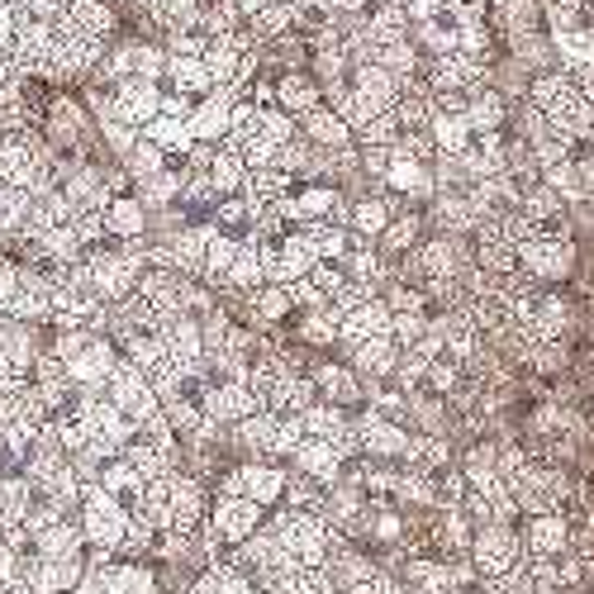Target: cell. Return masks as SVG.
I'll list each match as a JSON object with an SVG mask.
<instances>
[{
	"mask_svg": "<svg viewBox=\"0 0 594 594\" xmlns=\"http://www.w3.org/2000/svg\"><path fill=\"white\" fill-rule=\"evenodd\" d=\"M519 271H528L538 285H552V281H566L575 271V243L566 229H542L533 243L519 248Z\"/></svg>",
	"mask_w": 594,
	"mask_h": 594,
	"instance_id": "obj_1",
	"label": "cell"
},
{
	"mask_svg": "<svg viewBox=\"0 0 594 594\" xmlns=\"http://www.w3.org/2000/svg\"><path fill=\"white\" fill-rule=\"evenodd\" d=\"M82 533L95 552H119L128 538V509L119 500H110L101 486L82 490Z\"/></svg>",
	"mask_w": 594,
	"mask_h": 594,
	"instance_id": "obj_2",
	"label": "cell"
},
{
	"mask_svg": "<svg viewBox=\"0 0 594 594\" xmlns=\"http://www.w3.org/2000/svg\"><path fill=\"white\" fill-rule=\"evenodd\" d=\"M471 566H476V575H486V581H500V575L519 571L523 566V538L513 533L509 523L480 528L471 542Z\"/></svg>",
	"mask_w": 594,
	"mask_h": 594,
	"instance_id": "obj_3",
	"label": "cell"
},
{
	"mask_svg": "<svg viewBox=\"0 0 594 594\" xmlns=\"http://www.w3.org/2000/svg\"><path fill=\"white\" fill-rule=\"evenodd\" d=\"M157 115H163V86L157 82H138V76H128V82H119L115 91H110V115L105 119H115L124 128H138L143 134Z\"/></svg>",
	"mask_w": 594,
	"mask_h": 594,
	"instance_id": "obj_4",
	"label": "cell"
},
{
	"mask_svg": "<svg viewBox=\"0 0 594 594\" xmlns=\"http://www.w3.org/2000/svg\"><path fill=\"white\" fill-rule=\"evenodd\" d=\"M285 476L281 467H267V461H248V467H233L229 476L219 480V494H243V500L252 504H277L281 494H285Z\"/></svg>",
	"mask_w": 594,
	"mask_h": 594,
	"instance_id": "obj_5",
	"label": "cell"
},
{
	"mask_svg": "<svg viewBox=\"0 0 594 594\" xmlns=\"http://www.w3.org/2000/svg\"><path fill=\"white\" fill-rule=\"evenodd\" d=\"M262 528V504L243 500V494H219L210 509V533L223 542V548H243V542Z\"/></svg>",
	"mask_w": 594,
	"mask_h": 594,
	"instance_id": "obj_6",
	"label": "cell"
},
{
	"mask_svg": "<svg viewBox=\"0 0 594 594\" xmlns=\"http://www.w3.org/2000/svg\"><path fill=\"white\" fill-rule=\"evenodd\" d=\"M200 409H205V419L238 428L243 419H252V414H262V399L252 395L248 381H215L210 390L200 395Z\"/></svg>",
	"mask_w": 594,
	"mask_h": 594,
	"instance_id": "obj_7",
	"label": "cell"
},
{
	"mask_svg": "<svg viewBox=\"0 0 594 594\" xmlns=\"http://www.w3.org/2000/svg\"><path fill=\"white\" fill-rule=\"evenodd\" d=\"M58 29L67 34H82V39H95V43H110V34L119 29V10L110 0H72L67 10L53 20Z\"/></svg>",
	"mask_w": 594,
	"mask_h": 594,
	"instance_id": "obj_8",
	"label": "cell"
},
{
	"mask_svg": "<svg viewBox=\"0 0 594 594\" xmlns=\"http://www.w3.org/2000/svg\"><path fill=\"white\" fill-rule=\"evenodd\" d=\"M357 438H362V457L399 461L405 457V447H409V428L381 419L376 409H366V414H357Z\"/></svg>",
	"mask_w": 594,
	"mask_h": 594,
	"instance_id": "obj_9",
	"label": "cell"
},
{
	"mask_svg": "<svg viewBox=\"0 0 594 594\" xmlns=\"http://www.w3.org/2000/svg\"><path fill=\"white\" fill-rule=\"evenodd\" d=\"M523 552L533 561H556L571 552V519L566 513H538L523 523Z\"/></svg>",
	"mask_w": 594,
	"mask_h": 594,
	"instance_id": "obj_10",
	"label": "cell"
},
{
	"mask_svg": "<svg viewBox=\"0 0 594 594\" xmlns=\"http://www.w3.org/2000/svg\"><path fill=\"white\" fill-rule=\"evenodd\" d=\"M43 128H48V143H53L58 153H72L76 143L86 138V110H82V101H72L67 91H53L48 115H43Z\"/></svg>",
	"mask_w": 594,
	"mask_h": 594,
	"instance_id": "obj_11",
	"label": "cell"
},
{
	"mask_svg": "<svg viewBox=\"0 0 594 594\" xmlns=\"http://www.w3.org/2000/svg\"><path fill=\"white\" fill-rule=\"evenodd\" d=\"M205 523V486L186 471H171V494H167V528L171 533H196Z\"/></svg>",
	"mask_w": 594,
	"mask_h": 594,
	"instance_id": "obj_12",
	"label": "cell"
},
{
	"mask_svg": "<svg viewBox=\"0 0 594 594\" xmlns=\"http://www.w3.org/2000/svg\"><path fill=\"white\" fill-rule=\"evenodd\" d=\"M390 324H395V314H390V304H385V295H381V300H366V304H357L352 314H343L338 338H343L347 347H362V343H372V338H385V333H390Z\"/></svg>",
	"mask_w": 594,
	"mask_h": 594,
	"instance_id": "obj_13",
	"label": "cell"
},
{
	"mask_svg": "<svg viewBox=\"0 0 594 594\" xmlns=\"http://www.w3.org/2000/svg\"><path fill=\"white\" fill-rule=\"evenodd\" d=\"M395 215H399V196H390V190L362 196V200H352V233L362 243H381V233L395 223Z\"/></svg>",
	"mask_w": 594,
	"mask_h": 594,
	"instance_id": "obj_14",
	"label": "cell"
},
{
	"mask_svg": "<svg viewBox=\"0 0 594 594\" xmlns=\"http://www.w3.org/2000/svg\"><path fill=\"white\" fill-rule=\"evenodd\" d=\"M319 105H324V86H319L310 72H285V76H277V110H285L295 124L304 115H314Z\"/></svg>",
	"mask_w": 594,
	"mask_h": 594,
	"instance_id": "obj_15",
	"label": "cell"
},
{
	"mask_svg": "<svg viewBox=\"0 0 594 594\" xmlns=\"http://www.w3.org/2000/svg\"><path fill=\"white\" fill-rule=\"evenodd\" d=\"M310 381H314V390H319L324 405H338L343 409V405H357V399H362V376L352 372V366H343V362L314 366Z\"/></svg>",
	"mask_w": 594,
	"mask_h": 594,
	"instance_id": "obj_16",
	"label": "cell"
},
{
	"mask_svg": "<svg viewBox=\"0 0 594 594\" xmlns=\"http://www.w3.org/2000/svg\"><path fill=\"white\" fill-rule=\"evenodd\" d=\"M509 115H513V105H509L494 86H486L480 95H471V105H467V124H471V134H476V138L509 134Z\"/></svg>",
	"mask_w": 594,
	"mask_h": 594,
	"instance_id": "obj_17",
	"label": "cell"
},
{
	"mask_svg": "<svg viewBox=\"0 0 594 594\" xmlns=\"http://www.w3.org/2000/svg\"><path fill=\"white\" fill-rule=\"evenodd\" d=\"M409 10L405 0H381V6L366 10V34H372L376 48H390V43H409Z\"/></svg>",
	"mask_w": 594,
	"mask_h": 594,
	"instance_id": "obj_18",
	"label": "cell"
},
{
	"mask_svg": "<svg viewBox=\"0 0 594 594\" xmlns=\"http://www.w3.org/2000/svg\"><path fill=\"white\" fill-rule=\"evenodd\" d=\"M291 461L300 467V476L319 480V486H338V476H343V467H347V461L338 457V447L324 442V438H310Z\"/></svg>",
	"mask_w": 594,
	"mask_h": 594,
	"instance_id": "obj_19",
	"label": "cell"
},
{
	"mask_svg": "<svg viewBox=\"0 0 594 594\" xmlns=\"http://www.w3.org/2000/svg\"><path fill=\"white\" fill-rule=\"evenodd\" d=\"M433 115H438V105H433V86L424 82V76L405 82V91H399V101H395L399 128H405V134H419V128L433 124Z\"/></svg>",
	"mask_w": 594,
	"mask_h": 594,
	"instance_id": "obj_20",
	"label": "cell"
},
{
	"mask_svg": "<svg viewBox=\"0 0 594 594\" xmlns=\"http://www.w3.org/2000/svg\"><path fill=\"white\" fill-rule=\"evenodd\" d=\"M229 115H233V95L229 91H215L205 95L196 119H190V134H196L200 143H223L229 138Z\"/></svg>",
	"mask_w": 594,
	"mask_h": 594,
	"instance_id": "obj_21",
	"label": "cell"
},
{
	"mask_svg": "<svg viewBox=\"0 0 594 594\" xmlns=\"http://www.w3.org/2000/svg\"><path fill=\"white\" fill-rule=\"evenodd\" d=\"M238 442H243L257 461H262V457H281V414L262 409V414H252V419H243V424H238Z\"/></svg>",
	"mask_w": 594,
	"mask_h": 594,
	"instance_id": "obj_22",
	"label": "cell"
},
{
	"mask_svg": "<svg viewBox=\"0 0 594 594\" xmlns=\"http://www.w3.org/2000/svg\"><path fill=\"white\" fill-rule=\"evenodd\" d=\"M300 134L310 138L314 148H324V153L352 148V128H347V119H338L329 105H319L314 115H304V119H300Z\"/></svg>",
	"mask_w": 594,
	"mask_h": 594,
	"instance_id": "obj_23",
	"label": "cell"
},
{
	"mask_svg": "<svg viewBox=\"0 0 594 594\" xmlns=\"http://www.w3.org/2000/svg\"><path fill=\"white\" fill-rule=\"evenodd\" d=\"M105 229H110V238H115V243H138V238L148 233V210H143V200H138V196L110 200Z\"/></svg>",
	"mask_w": 594,
	"mask_h": 594,
	"instance_id": "obj_24",
	"label": "cell"
},
{
	"mask_svg": "<svg viewBox=\"0 0 594 594\" xmlns=\"http://www.w3.org/2000/svg\"><path fill=\"white\" fill-rule=\"evenodd\" d=\"M395 366H399V347H395L390 333H385V338L362 343V347H352V372L366 376V381H385V376H395Z\"/></svg>",
	"mask_w": 594,
	"mask_h": 594,
	"instance_id": "obj_25",
	"label": "cell"
},
{
	"mask_svg": "<svg viewBox=\"0 0 594 594\" xmlns=\"http://www.w3.org/2000/svg\"><path fill=\"white\" fill-rule=\"evenodd\" d=\"M571 95H581V91H575L571 72H561V67L556 72H542V76L528 82V105L542 110V115H556V110L571 101Z\"/></svg>",
	"mask_w": 594,
	"mask_h": 594,
	"instance_id": "obj_26",
	"label": "cell"
},
{
	"mask_svg": "<svg viewBox=\"0 0 594 594\" xmlns=\"http://www.w3.org/2000/svg\"><path fill=\"white\" fill-rule=\"evenodd\" d=\"M519 210L533 219L538 229H561V219H566V200H561L548 181H538V186H528V190H523Z\"/></svg>",
	"mask_w": 594,
	"mask_h": 594,
	"instance_id": "obj_27",
	"label": "cell"
},
{
	"mask_svg": "<svg viewBox=\"0 0 594 594\" xmlns=\"http://www.w3.org/2000/svg\"><path fill=\"white\" fill-rule=\"evenodd\" d=\"M243 304H248V319H252L257 329H277L281 319L295 310V300H291V291H285V285H262V291L248 295Z\"/></svg>",
	"mask_w": 594,
	"mask_h": 594,
	"instance_id": "obj_28",
	"label": "cell"
},
{
	"mask_svg": "<svg viewBox=\"0 0 594 594\" xmlns=\"http://www.w3.org/2000/svg\"><path fill=\"white\" fill-rule=\"evenodd\" d=\"M167 86L181 91V95H196V101L215 95V82H210V72H205V58H167Z\"/></svg>",
	"mask_w": 594,
	"mask_h": 594,
	"instance_id": "obj_29",
	"label": "cell"
},
{
	"mask_svg": "<svg viewBox=\"0 0 594 594\" xmlns=\"http://www.w3.org/2000/svg\"><path fill=\"white\" fill-rule=\"evenodd\" d=\"M210 181H215V190H219V200L243 196V186H248V163H243V153L229 148V143H219L215 167H210Z\"/></svg>",
	"mask_w": 594,
	"mask_h": 594,
	"instance_id": "obj_30",
	"label": "cell"
},
{
	"mask_svg": "<svg viewBox=\"0 0 594 594\" xmlns=\"http://www.w3.org/2000/svg\"><path fill=\"white\" fill-rule=\"evenodd\" d=\"M304 238H310V248L319 262H347V252H352V229H338V223H304L300 229Z\"/></svg>",
	"mask_w": 594,
	"mask_h": 594,
	"instance_id": "obj_31",
	"label": "cell"
},
{
	"mask_svg": "<svg viewBox=\"0 0 594 594\" xmlns=\"http://www.w3.org/2000/svg\"><path fill=\"white\" fill-rule=\"evenodd\" d=\"M428 134H433V143H438V157H461L476 143L467 115H433Z\"/></svg>",
	"mask_w": 594,
	"mask_h": 594,
	"instance_id": "obj_32",
	"label": "cell"
},
{
	"mask_svg": "<svg viewBox=\"0 0 594 594\" xmlns=\"http://www.w3.org/2000/svg\"><path fill=\"white\" fill-rule=\"evenodd\" d=\"M419 233H424V219L414 215V210H399V215H395V223H390V229L381 233V252H385V257H409L414 248L424 243Z\"/></svg>",
	"mask_w": 594,
	"mask_h": 594,
	"instance_id": "obj_33",
	"label": "cell"
},
{
	"mask_svg": "<svg viewBox=\"0 0 594 594\" xmlns=\"http://www.w3.org/2000/svg\"><path fill=\"white\" fill-rule=\"evenodd\" d=\"M82 542H86L82 528H72L67 519H62L58 528H48L43 538H34V552H39V556H48V561H76V552H82Z\"/></svg>",
	"mask_w": 594,
	"mask_h": 594,
	"instance_id": "obj_34",
	"label": "cell"
},
{
	"mask_svg": "<svg viewBox=\"0 0 594 594\" xmlns=\"http://www.w3.org/2000/svg\"><path fill=\"white\" fill-rule=\"evenodd\" d=\"M143 138L157 143V148H163L167 157H186V153H190V143H196V134H190V124L167 119V115H157L148 128H143Z\"/></svg>",
	"mask_w": 594,
	"mask_h": 594,
	"instance_id": "obj_35",
	"label": "cell"
},
{
	"mask_svg": "<svg viewBox=\"0 0 594 594\" xmlns=\"http://www.w3.org/2000/svg\"><path fill=\"white\" fill-rule=\"evenodd\" d=\"M399 134H405V128H399L395 110H390V115H372L366 124H357V128H352V143H357L362 153H366V148H395V143H399Z\"/></svg>",
	"mask_w": 594,
	"mask_h": 594,
	"instance_id": "obj_36",
	"label": "cell"
},
{
	"mask_svg": "<svg viewBox=\"0 0 594 594\" xmlns=\"http://www.w3.org/2000/svg\"><path fill=\"white\" fill-rule=\"evenodd\" d=\"M190 594H252V581L238 566H229V561H219V566H210L200 575Z\"/></svg>",
	"mask_w": 594,
	"mask_h": 594,
	"instance_id": "obj_37",
	"label": "cell"
},
{
	"mask_svg": "<svg viewBox=\"0 0 594 594\" xmlns=\"http://www.w3.org/2000/svg\"><path fill=\"white\" fill-rule=\"evenodd\" d=\"M585 6H590V0H538L548 34H566V29H581V24H585Z\"/></svg>",
	"mask_w": 594,
	"mask_h": 594,
	"instance_id": "obj_38",
	"label": "cell"
},
{
	"mask_svg": "<svg viewBox=\"0 0 594 594\" xmlns=\"http://www.w3.org/2000/svg\"><path fill=\"white\" fill-rule=\"evenodd\" d=\"M300 343H310V347H333V343H338V314H333V310H310V314H300Z\"/></svg>",
	"mask_w": 594,
	"mask_h": 594,
	"instance_id": "obj_39",
	"label": "cell"
},
{
	"mask_svg": "<svg viewBox=\"0 0 594 594\" xmlns=\"http://www.w3.org/2000/svg\"><path fill=\"white\" fill-rule=\"evenodd\" d=\"M138 200H148V205H171V200H181V171H153V176H143L138 181Z\"/></svg>",
	"mask_w": 594,
	"mask_h": 594,
	"instance_id": "obj_40",
	"label": "cell"
},
{
	"mask_svg": "<svg viewBox=\"0 0 594 594\" xmlns=\"http://www.w3.org/2000/svg\"><path fill=\"white\" fill-rule=\"evenodd\" d=\"M167 167V153L163 148H157V143H148V138H143L138 134V143H134V153H128L124 157V171L128 176H134V181H143V176H153V171H163Z\"/></svg>",
	"mask_w": 594,
	"mask_h": 594,
	"instance_id": "obj_41",
	"label": "cell"
},
{
	"mask_svg": "<svg viewBox=\"0 0 594 594\" xmlns=\"http://www.w3.org/2000/svg\"><path fill=\"white\" fill-rule=\"evenodd\" d=\"M490 594H538V581H533V571H528V561L519 571H509L500 575V581H490Z\"/></svg>",
	"mask_w": 594,
	"mask_h": 594,
	"instance_id": "obj_42",
	"label": "cell"
},
{
	"mask_svg": "<svg viewBox=\"0 0 594 594\" xmlns=\"http://www.w3.org/2000/svg\"><path fill=\"white\" fill-rule=\"evenodd\" d=\"M196 110H200V101H196V95H181V91H163V115H167V119H181V124H190V119H196Z\"/></svg>",
	"mask_w": 594,
	"mask_h": 594,
	"instance_id": "obj_43",
	"label": "cell"
},
{
	"mask_svg": "<svg viewBox=\"0 0 594 594\" xmlns=\"http://www.w3.org/2000/svg\"><path fill=\"white\" fill-rule=\"evenodd\" d=\"M14 291H20V262L0 252V314H6V304H10Z\"/></svg>",
	"mask_w": 594,
	"mask_h": 594,
	"instance_id": "obj_44",
	"label": "cell"
},
{
	"mask_svg": "<svg viewBox=\"0 0 594 594\" xmlns=\"http://www.w3.org/2000/svg\"><path fill=\"white\" fill-rule=\"evenodd\" d=\"M67 6H72V0H20V10H29L34 20H58Z\"/></svg>",
	"mask_w": 594,
	"mask_h": 594,
	"instance_id": "obj_45",
	"label": "cell"
},
{
	"mask_svg": "<svg viewBox=\"0 0 594 594\" xmlns=\"http://www.w3.org/2000/svg\"><path fill=\"white\" fill-rule=\"evenodd\" d=\"M233 6L243 10V14H257V10H262V6H271V0H233Z\"/></svg>",
	"mask_w": 594,
	"mask_h": 594,
	"instance_id": "obj_46",
	"label": "cell"
},
{
	"mask_svg": "<svg viewBox=\"0 0 594 594\" xmlns=\"http://www.w3.org/2000/svg\"><path fill=\"white\" fill-rule=\"evenodd\" d=\"M585 29H594V6H585Z\"/></svg>",
	"mask_w": 594,
	"mask_h": 594,
	"instance_id": "obj_47",
	"label": "cell"
},
{
	"mask_svg": "<svg viewBox=\"0 0 594 594\" xmlns=\"http://www.w3.org/2000/svg\"><path fill=\"white\" fill-rule=\"evenodd\" d=\"M196 6H200V10H210V6H215V0H196Z\"/></svg>",
	"mask_w": 594,
	"mask_h": 594,
	"instance_id": "obj_48",
	"label": "cell"
},
{
	"mask_svg": "<svg viewBox=\"0 0 594 594\" xmlns=\"http://www.w3.org/2000/svg\"><path fill=\"white\" fill-rule=\"evenodd\" d=\"M0 6H20V0H0Z\"/></svg>",
	"mask_w": 594,
	"mask_h": 594,
	"instance_id": "obj_49",
	"label": "cell"
},
{
	"mask_svg": "<svg viewBox=\"0 0 594 594\" xmlns=\"http://www.w3.org/2000/svg\"><path fill=\"white\" fill-rule=\"evenodd\" d=\"M490 6H500V0H490Z\"/></svg>",
	"mask_w": 594,
	"mask_h": 594,
	"instance_id": "obj_50",
	"label": "cell"
}]
</instances>
